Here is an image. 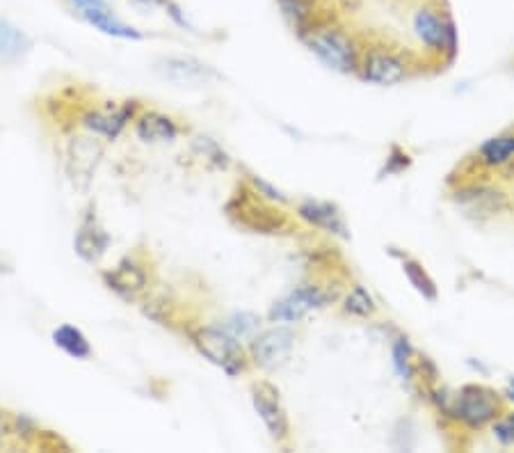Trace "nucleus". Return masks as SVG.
<instances>
[{
  "instance_id": "nucleus-1",
  "label": "nucleus",
  "mask_w": 514,
  "mask_h": 453,
  "mask_svg": "<svg viewBox=\"0 0 514 453\" xmlns=\"http://www.w3.org/2000/svg\"><path fill=\"white\" fill-rule=\"evenodd\" d=\"M441 415H446L455 424H460L467 431H485L508 410V401L496 392L494 387L469 383L457 389L446 401H439Z\"/></svg>"
},
{
  "instance_id": "nucleus-2",
  "label": "nucleus",
  "mask_w": 514,
  "mask_h": 453,
  "mask_svg": "<svg viewBox=\"0 0 514 453\" xmlns=\"http://www.w3.org/2000/svg\"><path fill=\"white\" fill-rule=\"evenodd\" d=\"M300 39L327 69L339 74H359L361 49L348 30L336 23L316 21Z\"/></svg>"
},
{
  "instance_id": "nucleus-3",
  "label": "nucleus",
  "mask_w": 514,
  "mask_h": 453,
  "mask_svg": "<svg viewBox=\"0 0 514 453\" xmlns=\"http://www.w3.org/2000/svg\"><path fill=\"white\" fill-rule=\"evenodd\" d=\"M412 33L428 53V58L448 62L457 53V30L448 12L437 5H423L412 17Z\"/></svg>"
},
{
  "instance_id": "nucleus-4",
  "label": "nucleus",
  "mask_w": 514,
  "mask_h": 453,
  "mask_svg": "<svg viewBox=\"0 0 514 453\" xmlns=\"http://www.w3.org/2000/svg\"><path fill=\"white\" fill-rule=\"evenodd\" d=\"M416 65L412 55L389 44H371L361 49L359 76L373 85H398L412 78Z\"/></svg>"
},
{
  "instance_id": "nucleus-5",
  "label": "nucleus",
  "mask_w": 514,
  "mask_h": 453,
  "mask_svg": "<svg viewBox=\"0 0 514 453\" xmlns=\"http://www.w3.org/2000/svg\"><path fill=\"white\" fill-rule=\"evenodd\" d=\"M192 344L199 353H202L208 362L222 369L227 376L236 378L240 373L247 371V355L245 348L238 339H234L227 332L220 330L218 325L213 328H199L190 332Z\"/></svg>"
},
{
  "instance_id": "nucleus-6",
  "label": "nucleus",
  "mask_w": 514,
  "mask_h": 453,
  "mask_svg": "<svg viewBox=\"0 0 514 453\" xmlns=\"http://www.w3.org/2000/svg\"><path fill=\"white\" fill-rule=\"evenodd\" d=\"M329 300H332V293L325 291L323 286L302 284L270 307L268 319L272 323H297V321H302L307 314L316 312V309H320V307H325Z\"/></svg>"
},
{
  "instance_id": "nucleus-7",
  "label": "nucleus",
  "mask_w": 514,
  "mask_h": 453,
  "mask_svg": "<svg viewBox=\"0 0 514 453\" xmlns=\"http://www.w3.org/2000/svg\"><path fill=\"white\" fill-rule=\"evenodd\" d=\"M295 348V335L288 328H270L259 332L250 341V355L256 367L275 371L291 360Z\"/></svg>"
},
{
  "instance_id": "nucleus-8",
  "label": "nucleus",
  "mask_w": 514,
  "mask_h": 453,
  "mask_svg": "<svg viewBox=\"0 0 514 453\" xmlns=\"http://www.w3.org/2000/svg\"><path fill=\"white\" fill-rule=\"evenodd\" d=\"M252 403L272 440L286 442L291 437V421H288L284 405H281L279 389L270 383H256L252 387Z\"/></svg>"
},
{
  "instance_id": "nucleus-9",
  "label": "nucleus",
  "mask_w": 514,
  "mask_h": 453,
  "mask_svg": "<svg viewBox=\"0 0 514 453\" xmlns=\"http://www.w3.org/2000/svg\"><path fill=\"white\" fill-rule=\"evenodd\" d=\"M156 74L176 87H204L220 81V74L213 67L204 65L195 58H163L156 62Z\"/></svg>"
},
{
  "instance_id": "nucleus-10",
  "label": "nucleus",
  "mask_w": 514,
  "mask_h": 453,
  "mask_svg": "<svg viewBox=\"0 0 514 453\" xmlns=\"http://www.w3.org/2000/svg\"><path fill=\"white\" fill-rule=\"evenodd\" d=\"M133 113H135L133 101L106 103V106H101V108L87 110V113L80 117V124H83L87 131L101 135V138L115 140L122 135L126 124L131 122Z\"/></svg>"
},
{
  "instance_id": "nucleus-11",
  "label": "nucleus",
  "mask_w": 514,
  "mask_h": 453,
  "mask_svg": "<svg viewBox=\"0 0 514 453\" xmlns=\"http://www.w3.org/2000/svg\"><path fill=\"white\" fill-rule=\"evenodd\" d=\"M103 282L108 284L110 291H115L117 296H122L126 300H131L138 296L140 291H144V286H147L149 277H147V270H144L138 261L126 257L119 261V264L108 270L106 275H103Z\"/></svg>"
},
{
  "instance_id": "nucleus-12",
  "label": "nucleus",
  "mask_w": 514,
  "mask_h": 453,
  "mask_svg": "<svg viewBox=\"0 0 514 453\" xmlns=\"http://www.w3.org/2000/svg\"><path fill=\"white\" fill-rule=\"evenodd\" d=\"M74 248L80 259L87 261V264H96V261L108 252L110 236L106 229L96 222V218L87 216L83 222H80L74 238Z\"/></svg>"
},
{
  "instance_id": "nucleus-13",
  "label": "nucleus",
  "mask_w": 514,
  "mask_h": 453,
  "mask_svg": "<svg viewBox=\"0 0 514 453\" xmlns=\"http://www.w3.org/2000/svg\"><path fill=\"white\" fill-rule=\"evenodd\" d=\"M32 39L10 19H0V67H16L28 58Z\"/></svg>"
},
{
  "instance_id": "nucleus-14",
  "label": "nucleus",
  "mask_w": 514,
  "mask_h": 453,
  "mask_svg": "<svg viewBox=\"0 0 514 453\" xmlns=\"http://www.w3.org/2000/svg\"><path fill=\"white\" fill-rule=\"evenodd\" d=\"M473 161L478 163V168L485 170L508 168L510 163H514V129L485 140L473 154Z\"/></svg>"
},
{
  "instance_id": "nucleus-15",
  "label": "nucleus",
  "mask_w": 514,
  "mask_h": 453,
  "mask_svg": "<svg viewBox=\"0 0 514 453\" xmlns=\"http://www.w3.org/2000/svg\"><path fill=\"white\" fill-rule=\"evenodd\" d=\"M297 216H300L304 222H309L311 227L323 229V232L336 234V236H348L343 216L339 213V209L329 202L304 200L297 204Z\"/></svg>"
},
{
  "instance_id": "nucleus-16",
  "label": "nucleus",
  "mask_w": 514,
  "mask_h": 453,
  "mask_svg": "<svg viewBox=\"0 0 514 453\" xmlns=\"http://www.w3.org/2000/svg\"><path fill=\"white\" fill-rule=\"evenodd\" d=\"M135 135L149 145H163V142H174L179 138V124L170 115L149 110L135 119Z\"/></svg>"
},
{
  "instance_id": "nucleus-17",
  "label": "nucleus",
  "mask_w": 514,
  "mask_h": 453,
  "mask_svg": "<svg viewBox=\"0 0 514 453\" xmlns=\"http://www.w3.org/2000/svg\"><path fill=\"white\" fill-rule=\"evenodd\" d=\"M85 23H90L94 30H99V33L108 35V37H115V39H124V42H140L144 39L142 30H138L131 23H126L124 19H119L115 10L112 7H103V10H92L83 14Z\"/></svg>"
},
{
  "instance_id": "nucleus-18",
  "label": "nucleus",
  "mask_w": 514,
  "mask_h": 453,
  "mask_svg": "<svg viewBox=\"0 0 514 453\" xmlns=\"http://www.w3.org/2000/svg\"><path fill=\"white\" fill-rule=\"evenodd\" d=\"M51 339L55 348H60L64 355L74 357V360H90L92 357L90 339H87L85 332L76 328V325H58V328L51 332Z\"/></svg>"
},
{
  "instance_id": "nucleus-19",
  "label": "nucleus",
  "mask_w": 514,
  "mask_h": 453,
  "mask_svg": "<svg viewBox=\"0 0 514 453\" xmlns=\"http://www.w3.org/2000/svg\"><path fill=\"white\" fill-rule=\"evenodd\" d=\"M403 273L409 280V284L414 286V291L419 293V296H423L425 300L435 302L439 298V289L435 280H432L428 270H425V266L421 264V261H416L412 257H405L403 259Z\"/></svg>"
},
{
  "instance_id": "nucleus-20",
  "label": "nucleus",
  "mask_w": 514,
  "mask_h": 453,
  "mask_svg": "<svg viewBox=\"0 0 514 453\" xmlns=\"http://www.w3.org/2000/svg\"><path fill=\"white\" fill-rule=\"evenodd\" d=\"M218 328L243 344V341H252L256 335H259L261 319L252 312H236V314L227 316V319H224Z\"/></svg>"
},
{
  "instance_id": "nucleus-21",
  "label": "nucleus",
  "mask_w": 514,
  "mask_h": 453,
  "mask_svg": "<svg viewBox=\"0 0 514 453\" xmlns=\"http://www.w3.org/2000/svg\"><path fill=\"white\" fill-rule=\"evenodd\" d=\"M343 312L352 319H373L377 314V302L364 286L355 284L343 300Z\"/></svg>"
},
{
  "instance_id": "nucleus-22",
  "label": "nucleus",
  "mask_w": 514,
  "mask_h": 453,
  "mask_svg": "<svg viewBox=\"0 0 514 453\" xmlns=\"http://www.w3.org/2000/svg\"><path fill=\"white\" fill-rule=\"evenodd\" d=\"M393 357V369L403 380H414L416 378V355L412 351V344H409L407 337H398L393 341L391 348Z\"/></svg>"
},
{
  "instance_id": "nucleus-23",
  "label": "nucleus",
  "mask_w": 514,
  "mask_h": 453,
  "mask_svg": "<svg viewBox=\"0 0 514 453\" xmlns=\"http://www.w3.org/2000/svg\"><path fill=\"white\" fill-rule=\"evenodd\" d=\"M492 437L501 447H514V410H505L503 415L489 426Z\"/></svg>"
},
{
  "instance_id": "nucleus-24",
  "label": "nucleus",
  "mask_w": 514,
  "mask_h": 453,
  "mask_svg": "<svg viewBox=\"0 0 514 453\" xmlns=\"http://www.w3.org/2000/svg\"><path fill=\"white\" fill-rule=\"evenodd\" d=\"M250 181H252V186H254L256 193H259L263 200H268V202H286V197L281 195L277 188H272L268 181H263L259 177H252Z\"/></svg>"
},
{
  "instance_id": "nucleus-25",
  "label": "nucleus",
  "mask_w": 514,
  "mask_h": 453,
  "mask_svg": "<svg viewBox=\"0 0 514 453\" xmlns=\"http://www.w3.org/2000/svg\"><path fill=\"white\" fill-rule=\"evenodd\" d=\"M71 10H74L78 17L92 12V10H103V7H110V0H67Z\"/></svg>"
},
{
  "instance_id": "nucleus-26",
  "label": "nucleus",
  "mask_w": 514,
  "mask_h": 453,
  "mask_svg": "<svg viewBox=\"0 0 514 453\" xmlns=\"http://www.w3.org/2000/svg\"><path fill=\"white\" fill-rule=\"evenodd\" d=\"M133 3L140 7H163L165 0H133Z\"/></svg>"
},
{
  "instance_id": "nucleus-27",
  "label": "nucleus",
  "mask_w": 514,
  "mask_h": 453,
  "mask_svg": "<svg viewBox=\"0 0 514 453\" xmlns=\"http://www.w3.org/2000/svg\"><path fill=\"white\" fill-rule=\"evenodd\" d=\"M5 431H7V426H5V415H3V412H0V440H3V437H5Z\"/></svg>"
},
{
  "instance_id": "nucleus-28",
  "label": "nucleus",
  "mask_w": 514,
  "mask_h": 453,
  "mask_svg": "<svg viewBox=\"0 0 514 453\" xmlns=\"http://www.w3.org/2000/svg\"><path fill=\"white\" fill-rule=\"evenodd\" d=\"M510 387L514 389V378H510Z\"/></svg>"
},
{
  "instance_id": "nucleus-29",
  "label": "nucleus",
  "mask_w": 514,
  "mask_h": 453,
  "mask_svg": "<svg viewBox=\"0 0 514 453\" xmlns=\"http://www.w3.org/2000/svg\"><path fill=\"white\" fill-rule=\"evenodd\" d=\"M277 3H284V0H277Z\"/></svg>"
}]
</instances>
